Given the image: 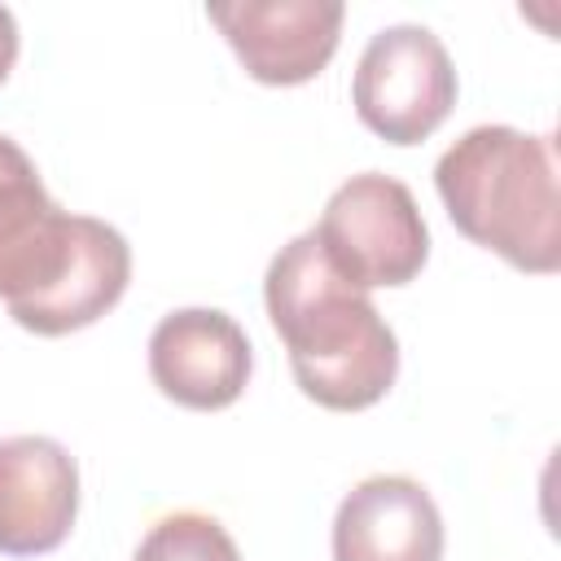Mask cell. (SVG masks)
<instances>
[{
	"label": "cell",
	"mask_w": 561,
	"mask_h": 561,
	"mask_svg": "<svg viewBox=\"0 0 561 561\" xmlns=\"http://www.w3.org/2000/svg\"><path fill=\"white\" fill-rule=\"evenodd\" d=\"M83 215L61 210L31 153L0 131V302L22 311L66 272Z\"/></svg>",
	"instance_id": "5b68a950"
},
{
	"label": "cell",
	"mask_w": 561,
	"mask_h": 561,
	"mask_svg": "<svg viewBox=\"0 0 561 561\" xmlns=\"http://www.w3.org/2000/svg\"><path fill=\"white\" fill-rule=\"evenodd\" d=\"M267 320L289 351L298 390L329 412L381 403L399 377V337L320 250L316 232L294 237L263 276Z\"/></svg>",
	"instance_id": "6da1fadb"
},
{
	"label": "cell",
	"mask_w": 561,
	"mask_h": 561,
	"mask_svg": "<svg viewBox=\"0 0 561 561\" xmlns=\"http://www.w3.org/2000/svg\"><path fill=\"white\" fill-rule=\"evenodd\" d=\"M333 561H443V513L403 473H373L333 513Z\"/></svg>",
	"instance_id": "9c48e42d"
},
{
	"label": "cell",
	"mask_w": 561,
	"mask_h": 561,
	"mask_svg": "<svg viewBox=\"0 0 561 561\" xmlns=\"http://www.w3.org/2000/svg\"><path fill=\"white\" fill-rule=\"evenodd\" d=\"M79 517V465L48 434L0 438V552L44 557Z\"/></svg>",
	"instance_id": "ba28073f"
},
{
	"label": "cell",
	"mask_w": 561,
	"mask_h": 561,
	"mask_svg": "<svg viewBox=\"0 0 561 561\" xmlns=\"http://www.w3.org/2000/svg\"><path fill=\"white\" fill-rule=\"evenodd\" d=\"M250 79L267 88H294L316 79L342 39L346 9L337 0H232L206 4Z\"/></svg>",
	"instance_id": "8992f818"
},
{
	"label": "cell",
	"mask_w": 561,
	"mask_h": 561,
	"mask_svg": "<svg viewBox=\"0 0 561 561\" xmlns=\"http://www.w3.org/2000/svg\"><path fill=\"white\" fill-rule=\"evenodd\" d=\"M131 561H241V552L210 513L180 508L149 526Z\"/></svg>",
	"instance_id": "8fae6325"
},
{
	"label": "cell",
	"mask_w": 561,
	"mask_h": 561,
	"mask_svg": "<svg viewBox=\"0 0 561 561\" xmlns=\"http://www.w3.org/2000/svg\"><path fill=\"white\" fill-rule=\"evenodd\" d=\"M13 61H18V22H13V13L0 4V83L9 79Z\"/></svg>",
	"instance_id": "7c38bea8"
},
{
	"label": "cell",
	"mask_w": 561,
	"mask_h": 561,
	"mask_svg": "<svg viewBox=\"0 0 561 561\" xmlns=\"http://www.w3.org/2000/svg\"><path fill=\"white\" fill-rule=\"evenodd\" d=\"M311 232L324 259L364 294L416 280L430 259V228L412 188L381 171H359L337 184Z\"/></svg>",
	"instance_id": "3957f363"
},
{
	"label": "cell",
	"mask_w": 561,
	"mask_h": 561,
	"mask_svg": "<svg viewBox=\"0 0 561 561\" xmlns=\"http://www.w3.org/2000/svg\"><path fill=\"white\" fill-rule=\"evenodd\" d=\"M127 280H131L127 237L114 224L83 215L66 272L57 276V285L48 294H39L22 311H13V324H22L26 333H39V337L79 333L118 307V298L127 294Z\"/></svg>",
	"instance_id": "30bf717a"
},
{
	"label": "cell",
	"mask_w": 561,
	"mask_h": 561,
	"mask_svg": "<svg viewBox=\"0 0 561 561\" xmlns=\"http://www.w3.org/2000/svg\"><path fill=\"white\" fill-rule=\"evenodd\" d=\"M254 373V351L245 329L215 307H180L149 333V377L153 386L193 412L232 408Z\"/></svg>",
	"instance_id": "52a82bcc"
},
{
	"label": "cell",
	"mask_w": 561,
	"mask_h": 561,
	"mask_svg": "<svg viewBox=\"0 0 561 561\" xmlns=\"http://www.w3.org/2000/svg\"><path fill=\"white\" fill-rule=\"evenodd\" d=\"M351 101L359 123L386 145H421L456 105V66L430 26L399 22L364 44Z\"/></svg>",
	"instance_id": "277c9868"
},
{
	"label": "cell",
	"mask_w": 561,
	"mask_h": 561,
	"mask_svg": "<svg viewBox=\"0 0 561 561\" xmlns=\"http://www.w3.org/2000/svg\"><path fill=\"white\" fill-rule=\"evenodd\" d=\"M447 219L508 267L548 276L561 267V202L552 140L504 123L469 127L434 167Z\"/></svg>",
	"instance_id": "7a4b0ae2"
}]
</instances>
